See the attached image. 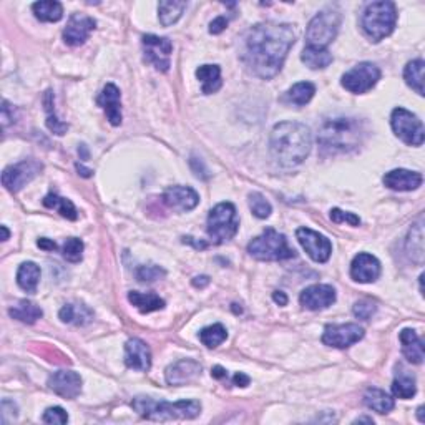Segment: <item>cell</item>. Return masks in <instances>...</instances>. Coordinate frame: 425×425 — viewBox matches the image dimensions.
Masks as SVG:
<instances>
[{"label": "cell", "instance_id": "8", "mask_svg": "<svg viewBox=\"0 0 425 425\" xmlns=\"http://www.w3.org/2000/svg\"><path fill=\"white\" fill-rule=\"evenodd\" d=\"M341 27V14L337 10L325 9L321 10L309 22L306 30V41L309 47L317 49H328V45L336 38Z\"/></svg>", "mask_w": 425, "mask_h": 425}, {"label": "cell", "instance_id": "3", "mask_svg": "<svg viewBox=\"0 0 425 425\" xmlns=\"http://www.w3.org/2000/svg\"><path fill=\"white\" fill-rule=\"evenodd\" d=\"M365 126L359 118L336 117L328 118L319 126L317 143L325 154L351 153L363 145Z\"/></svg>", "mask_w": 425, "mask_h": 425}, {"label": "cell", "instance_id": "15", "mask_svg": "<svg viewBox=\"0 0 425 425\" xmlns=\"http://www.w3.org/2000/svg\"><path fill=\"white\" fill-rule=\"evenodd\" d=\"M299 301L309 311H323L336 303V289L329 284H312L301 292Z\"/></svg>", "mask_w": 425, "mask_h": 425}, {"label": "cell", "instance_id": "9", "mask_svg": "<svg viewBox=\"0 0 425 425\" xmlns=\"http://www.w3.org/2000/svg\"><path fill=\"white\" fill-rule=\"evenodd\" d=\"M391 126L394 130L395 137L400 138L405 145L411 146H422L425 140L424 123L419 120V117L409 110L395 108L391 115Z\"/></svg>", "mask_w": 425, "mask_h": 425}, {"label": "cell", "instance_id": "54", "mask_svg": "<svg viewBox=\"0 0 425 425\" xmlns=\"http://www.w3.org/2000/svg\"><path fill=\"white\" fill-rule=\"evenodd\" d=\"M211 376L214 377V379H225V377H226V369L221 367V365H216V367H213Z\"/></svg>", "mask_w": 425, "mask_h": 425}, {"label": "cell", "instance_id": "42", "mask_svg": "<svg viewBox=\"0 0 425 425\" xmlns=\"http://www.w3.org/2000/svg\"><path fill=\"white\" fill-rule=\"evenodd\" d=\"M83 256V243L78 238H69L63 244V257L69 263H80Z\"/></svg>", "mask_w": 425, "mask_h": 425}, {"label": "cell", "instance_id": "53", "mask_svg": "<svg viewBox=\"0 0 425 425\" xmlns=\"http://www.w3.org/2000/svg\"><path fill=\"white\" fill-rule=\"evenodd\" d=\"M193 284L196 286V288H205V286L209 284V277L208 276H198L193 279Z\"/></svg>", "mask_w": 425, "mask_h": 425}, {"label": "cell", "instance_id": "1", "mask_svg": "<svg viewBox=\"0 0 425 425\" xmlns=\"http://www.w3.org/2000/svg\"><path fill=\"white\" fill-rule=\"evenodd\" d=\"M294 42L296 34L289 23H257L246 34L243 60L256 77L269 80L283 69Z\"/></svg>", "mask_w": 425, "mask_h": 425}, {"label": "cell", "instance_id": "20", "mask_svg": "<svg viewBox=\"0 0 425 425\" xmlns=\"http://www.w3.org/2000/svg\"><path fill=\"white\" fill-rule=\"evenodd\" d=\"M125 364L133 371L148 372L152 367V352L146 343L133 337L125 344Z\"/></svg>", "mask_w": 425, "mask_h": 425}, {"label": "cell", "instance_id": "60", "mask_svg": "<svg viewBox=\"0 0 425 425\" xmlns=\"http://www.w3.org/2000/svg\"><path fill=\"white\" fill-rule=\"evenodd\" d=\"M417 415H419V420H420V422H424V420H425V419H424V407H419V409H417Z\"/></svg>", "mask_w": 425, "mask_h": 425}, {"label": "cell", "instance_id": "52", "mask_svg": "<svg viewBox=\"0 0 425 425\" xmlns=\"http://www.w3.org/2000/svg\"><path fill=\"white\" fill-rule=\"evenodd\" d=\"M273 299H274V303L279 304V306L288 304V296H286L283 291H276V292H274L273 294Z\"/></svg>", "mask_w": 425, "mask_h": 425}, {"label": "cell", "instance_id": "33", "mask_svg": "<svg viewBox=\"0 0 425 425\" xmlns=\"http://www.w3.org/2000/svg\"><path fill=\"white\" fill-rule=\"evenodd\" d=\"M9 314H10V317L21 321V323L35 324L43 316V311L38 308L37 304L30 303V301H27V299H22V301H19L15 306H12V308L9 309Z\"/></svg>", "mask_w": 425, "mask_h": 425}, {"label": "cell", "instance_id": "26", "mask_svg": "<svg viewBox=\"0 0 425 425\" xmlns=\"http://www.w3.org/2000/svg\"><path fill=\"white\" fill-rule=\"evenodd\" d=\"M58 316H60L62 323L65 324L85 325L91 323V319H93V311H91L89 306L82 303H70L63 306Z\"/></svg>", "mask_w": 425, "mask_h": 425}, {"label": "cell", "instance_id": "4", "mask_svg": "<svg viewBox=\"0 0 425 425\" xmlns=\"http://www.w3.org/2000/svg\"><path fill=\"white\" fill-rule=\"evenodd\" d=\"M132 407L143 419L157 420V422H166V420L176 419H194L201 412V404L198 400L168 402V400H154L152 397L146 395L135 397L132 400Z\"/></svg>", "mask_w": 425, "mask_h": 425}, {"label": "cell", "instance_id": "25", "mask_svg": "<svg viewBox=\"0 0 425 425\" xmlns=\"http://www.w3.org/2000/svg\"><path fill=\"white\" fill-rule=\"evenodd\" d=\"M392 392L399 399H412L417 394L415 376L404 365H399L395 371L394 382H392Z\"/></svg>", "mask_w": 425, "mask_h": 425}, {"label": "cell", "instance_id": "2", "mask_svg": "<svg viewBox=\"0 0 425 425\" xmlns=\"http://www.w3.org/2000/svg\"><path fill=\"white\" fill-rule=\"evenodd\" d=\"M311 130L297 122L277 123L269 138V150L273 158L284 168L301 165L311 153Z\"/></svg>", "mask_w": 425, "mask_h": 425}, {"label": "cell", "instance_id": "28", "mask_svg": "<svg viewBox=\"0 0 425 425\" xmlns=\"http://www.w3.org/2000/svg\"><path fill=\"white\" fill-rule=\"evenodd\" d=\"M196 77L201 82L203 93L205 95L214 93L223 85V82H221V69L218 65H201L196 70Z\"/></svg>", "mask_w": 425, "mask_h": 425}, {"label": "cell", "instance_id": "58", "mask_svg": "<svg viewBox=\"0 0 425 425\" xmlns=\"http://www.w3.org/2000/svg\"><path fill=\"white\" fill-rule=\"evenodd\" d=\"M0 229H2V241L9 240L10 233H9V229H7V226H0Z\"/></svg>", "mask_w": 425, "mask_h": 425}, {"label": "cell", "instance_id": "48", "mask_svg": "<svg viewBox=\"0 0 425 425\" xmlns=\"http://www.w3.org/2000/svg\"><path fill=\"white\" fill-rule=\"evenodd\" d=\"M226 27H228V19H226V17L214 19V21L209 23V34H213V35L221 34V32H223Z\"/></svg>", "mask_w": 425, "mask_h": 425}, {"label": "cell", "instance_id": "34", "mask_svg": "<svg viewBox=\"0 0 425 425\" xmlns=\"http://www.w3.org/2000/svg\"><path fill=\"white\" fill-rule=\"evenodd\" d=\"M314 93H316V87L311 82H299L286 91L283 100L291 105L304 106L312 100Z\"/></svg>", "mask_w": 425, "mask_h": 425}, {"label": "cell", "instance_id": "14", "mask_svg": "<svg viewBox=\"0 0 425 425\" xmlns=\"http://www.w3.org/2000/svg\"><path fill=\"white\" fill-rule=\"evenodd\" d=\"M364 337V329L359 324H329L325 325L323 344L336 349H347Z\"/></svg>", "mask_w": 425, "mask_h": 425}, {"label": "cell", "instance_id": "41", "mask_svg": "<svg viewBox=\"0 0 425 425\" xmlns=\"http://www.w3.org/2000/svg\"><path fill=\"white\" fill-rule=\"evenodd\" d=\"M249 208H251L253 214L260 220H266L271 214L273 208L271 203H269L261 193H251L249 194Z\"/></svg>", "mask_w": 425, "mask_h": 425}, {"label": "cell", "instance_id": "24", "mask_svg": "<svg viewBox=\"0 0 425 425\" xmlns=\"http://www.w3.org/2000/svg\"><path fill=\"white\" fill-rule=\"evenodd\" d=\"M400 344H402V354L405 359L412 364L424 363V341L417 336L414 329H404L399 334Z\"/></svg>", "mask_w": 425, "mask_h": 425}, {"label": "cell", "instance_id": "59", "mask_svg": "<svg viewBox=\"0 0 425 425\" xmlns=\"http://www.w3.org/2000/svg\"><path fill=\"white\" fill-rule=\"evenodd\" d=\"M356 424H359V422H367V424H374V420L371 419V417H359V419H356L354 420Z\"/></svg>", "mask_w": 425, "mask_h": 425}, {"label": "cell", "instance_id": "7", "mask_svg": "<svg viewBox=\"0 0 425 425\" xmlns=\"http://www.w3.org/2000/svg\"><path fill=\"white\" fill-rule=\"evenodd\" d=\"M208 236L211 238L214 244H223L226 241L233 240L240 229V220H238L236 208L233 203H220L208 214Z\"/></svg>", "mask_w": 425, "mask_h": 425}, {"label": "cell", "instance_id": "11", "mask_svg": "<svg viewBox=\"0 0 425 425\" xmlns=\"http://www.w3.org/2000/svg\"><path fill=\"white\" fill-rule=\"evenodd\" d=\"M143 50H145L146 62H150L158 71H168L172 67L173 43L170 38L158 37V35H143Z\"/></svg>", "mask_w": 425, "mask_h": 425}, {"label": "cell", "instance_id": "44", "mask_svg": "<svg viewBox=\"0 0 425 425\" xmlns=\"http://www.w3.org/2000/svg\"><path fill=\"white\" fill-rule=\"evenodd\" d=\"M376 311H377V304L371 299L357 301V303L354 304V308H352L354 316L360 321H369L372 316H374Z\"/></svg>", "mask_w": 425, "mask_h": 425}, {"label": "cell", "instance_id": "5", "mask_svg": "<svg viewBox=\"0 0 425 425\" xmlns=\"http://www.w3.org/2000/svg\"><path fill=\"white\" fill-rule=\"evenodd\" d=\"M397 23V9L394 2L380 0L365 7L360 19V27L371 42L379 43L392 34Z\"/></svg>", "mask_w": 425, "mask_h": 425}, {"label": "cell", "instance_id": "43", "mask_svg": "<svg viewBox=\"0 0 425 425\" xmlns=\"http://www.w3.org/2000/svg\"><path fill=\"white\" fill-rule=\"evenodd\" d=\"M166 276V271L160 266H140L137 269V279L140 283H154V281L161 279V277Z\"/></svg>", "mask_w": 425, "mask_h": 425}, {"label": "cell", "instance_id": "21", "mask_svg": "<svg viewBox=\"0 0 425 425\" xmlns=\"http://www.w3.org/2000/svg\"><path fill=\"white\" fill-rule=\"evenodd\" d=\"M201 374V364L193 359L178 360L168 365L165 371V379L170 385H186Z\"/></svg>", "mask_w": 425, "mask_h": 425}, {"label": "cell", "instance_id": "35", "mask_svg": "<svg viewBox=\"0 0 425 425\" xmlns=\"http://www.w3.org/2000/svg\"><path fill=\"white\" fill-rule=\"evenodd\" d=\"M424 69L425 63L422 58L409 62L404 69V80L415 91L417 95L424 97Z\"/></svg>", "mask_w": 425, "mask_h": 425}, {"label": "cell", "instance_id": "46", "mask_svg": "<svg viewBox=\"0 0 425 425\" xmlns=\"http://www.w3.org/2000/svg\"><path fill=\"white\" fill-rule=\"evenodd\" d=\"M331 220L334 221V223H349L351 226H359L360 225V218L357 216L354 213H349V211H343V209L334 208L331 209Z\"/></svg>", "mask_w": 425, "mask_h": 425}, {"label": "cell", "instance_id": "30", "mask_svg": "<svg viewBox=\"0 0 425 425\" xmlns=\"http://www.w3.org/2000/svg\"><path fill=\"white\" fill-rule=\"evenodd\" d=\"M128 301L143 314L160 311V309L165 308V301H163L160 296H157L154 292L145 294V292H138V291H130Z\"/></svg>", "mask_w": 425, "mask_h": 425}, {"label": "cell", "instance_id": "51", "mask_svg": "<svg viewBox=\"0 0 425 425\" xmlns=\"http://www.w3.org/2000/svg\"><path fill=\"white\" fill-rule=\"evenodd\" d=\"M38 248L45 249V251H55L57 249V244H55V241L49 240V238H41V240L37 241Z\"/></svg>", "mask_w": 425, "mask_h": 425}, {"label": "cell", "instance_id": "39", "mask_svg": "<svg viewBox=\"0 0 425 425\" xmlns=\"http://www.w3.org/2000/svg\"><path fill=\"white\" fill-rule=\"evenodd\" d=\"M43 105H45V112H47V128H49L51 133L58 135V137H62V135H65L67 132H69V125H67L65 122L58 120L57 115H55L54 93H51L50 90L45 93Z\"/></svg>", "mask_w": 425, "mask_h": 425}, {"label": "cell", "instance_id": "55", "mask_svg": "<svg viewBox=\"0 0 425 425\" xmlns=\"http://www.w3.org/2000/svg\"><path fill=\"white\" fill-rule=\"evenodd\" d=\"M75 168H77V172L80 173L83 178H90V176H91V173H93V172H91V170L85 168V166H82L80 163H77V165H75Z\"/></svg>", "mask_w": 425, "mask_h": 425}, {"label": "cell", "instance_id": "47", "mask_svg": "<svg viewBox=\"0 0 425 425\" xmlns=\"http://www.w3.org/2000/svg\"><path fill=\"white\" fill-rule=\"evenodd\" d=\"M17 419V405L12 400H3L2 402V424L14 422Z\"/></svg>", "mask_w": 425, "mask_h": 425}, {"label": "cell", "instance_id": "40", "mask_svg": "<svg viewBox=\"0 0 425 425\" xmlns=\"http://www.w3.org/2000/svg\"><path fill=\"white\" fill-rule=\"evenodd\" d=\"M226 337H228V331H226L223 324L208 325V328L201 329L200 332V341L203 343V345H206V347L209 349H214L220 344H223Z\"/></svg>", "mask_w": 425, "mask_h": 425}, {"label": "cell", "instance_id": "49", "mask_svg": "<svg viewBox=\"0 0 425 425\" xmlns=\"http://www.w3.org/2000/svg\"><path fill=\"white\" fill-rule=\"evenodd\" d=\"M14 120V108H10L9 102L3 100L2 102V123L3 126L9 125V122Z\"/></svg>", "mask_w": 425, "mask_h": 425}, {"label": "cell", "instance_id": "56", "mask_svg": "<svg viewBox=\"0 0 425 425\" xmlns=\"http://www.w3.org/2000/svg\"><path fill=\"white\" fill-rule=\"evenodd\" d=\"M183 240H185V243H192L194 248H198V249L206 248V243H196V241H193V238H183Z\"/></svg>", "mask_w": 425, "mask_h": 425}, {"label": "cell", "instance_id": "13", "mask_svg": "<svg viewBox=\"0 0 425 425\" xmlns=\"http://www.w3.org/2000/svg\"><path fill=\"white\" fill-rule=\"evenodd\" d=\"M296 238L312 261H316V263H328L332 254V244L324 234L312 231L309 228H299L296 231Z\"/></svg>", "mask_w": 425, "mask_h": 425}, {"label": "cell", "instance_id": "27", "mask_svg": "<svg viewBox=\"0 0 425 425\" xmlns=\"http://www.w3.org/2000/svg\"><path fill=\"white\" fill-rule=\"evenodd\" d=\"M364 404L367 405L371 411L377 412V414H389L394 409V399L387 394V392L380 391V389L371 387L365 391L364 394Z\"/></svg>", "mask_w": 425, "mask_h": 425}, {"label": "cell", "instance_id": "29", "mask_svg": "<svg viewBox=\"0 0 425 425\" xmlns=\"http://www.w3.org/2000/svg\"><path fill=\"white\" fill-rule=\"evenodd\" d=\"M301 60L311 70H324L332 63V54L328 49H317V47H304L301 54Z\"/></svg>", "mask_w": 425, "mask_h": 425}, {"label": "cell", "instance_id": "32", "mask_svg": "<svg viewBox=\"0 0 425 425\" xmlns=\"http://www.w3.org/2000/svg\"><path fill=\"white\" fill-rule=\"evenodd\" d=\"M188 3L176 2V0H163L158 3V19L163 27H170L181 19L183 12L186 10Z\"/></svg>", "mask_w": 425, "mask_h": 425}, {"label": "cell", "instance_id": "6", "mask_svg": "<svg viewBox=\"0 0 425 425\" xmlns=\"http://www.w3.org/2000/svg\"><path fill=\"white\" fill-rule=\"evenodd\" d=\"M248 253L260 261H283L296 256V251L289 248L284 234L268 228L263 234L256 236L248 244Z\"/></svg>", "mask_w": 425, "mask_h": 425}, {"label": "cell", "instance_id": "57", "mask_svg": "<svg viewBox=\"0 0 425 425\" xmlns=\"http://www.w3.org/2000/svg\"><path fill=\"white\" fill-rule=\"evenodd\" d=\"M78 153L82 154V160H89V150H87L85 145H80V148H78Z\"/></svg>", "mask_w": 425, "mask_h": 425}, {"label": "cell", "instance_id": "19", "mask_svg": "<svg viewBox=\"0 0 425 425\" xmlns=\"http://www.w3.org/2000/svg\"><path fill=\"white\" fill-rule=\"evenodd\" d=\"M163 201L172 209L180 213L192 211L200 205V194L189 186H170L163 193Z\"/></svg>", "mask_w": 425, "mask_h": 425}, {"label": "cell", "instance_id": "10", "mask_svg": "<svg viewBox=\"0 0 425 425\" xmlns=\"http://www.w3.org/2000/svg\"><path fill=\"white\" fill-rule=\"evenodd\" d=\"M379 80V67L374 65L372 62H360L349 71H345L343 75V80H341V85L347 91H351V93L360 95L374 89Z\"/></svg>", "mask_w": 425, "mask_h": 425}, {"label": "cell", "instance_id": "12", "mask_svg": "<svg viewBox=\"0 0 425 425\" xmlns=\"http://www.w3.org/2000/svg\"><path fill=\"white\" fill-rule=\"evenodd\" d=\"M42 163L37 160H23L17 165H10L3 170L2 173V185L12 193L21 192L25 185L34 180L38 173L42 172Z\"/></svg>", "mask_w": 425, "mask_h": 425}, {"label": "cell", "instance_id": "31", "mask_svg": "<svg viewBox=\"0 0 425 425\" xmlns=\"http://www.w3.org/2000/svg\"><path fill=\"white\" fill-rule=\"evenodd\" d=\"M38 281H41V268L32 261H25L21 264L17 271V284L21 286L25 292L34 294L37 291Z\"/></svg>", "mask_w": 425, "mask_h": 425}, {"label": "cell", "instance_id": "50", "mask_svg": "<svg viewBox=\"0 0 425 425\" xmlns=\"http://www.w3.org/2000/svg\"><path fill=\"white\" fill-rule=\"evenodd\" d=\"M233 382L234 385H238V387H248L249 382H251V379H249L246 374H243V372H238V374L233 377Z\"/></svg>", "mask_w": 425, "mask_h": 425}, {"label": "cell", "instance_id": "45", "mask_svg": "<svg viewBox=\"0 0 425 425\" xmlns=\"http://www.w3.org/2000/svg\"><path fill=\"white\" fill-rule=\"evenodd\" d=\"M42 420L45 424L63 425V424L69 422V414H67V412L63 411L62 407H49L45 411V414H43Z\"/></svg>", "mask_w": 425, "mask_h": 425}, {"label": "cell", "instance_id": "38", "mask_svg": "<svg viewBox=\"0 0 425 425\" xmlns=\"http://www.w3.org/2000/svg\"><path fill=\"white\" fill-rule=\"evenodd\" d=\"M43 206H47V208L50 209H57L63 218H67V220L70 221H75L78 218L77 208L73 206V203L67 200V198L58 196V194L55 193L47 194V196L43 198Z\"/></svg>", "mask_w": 425, "mask_h": 425}, {"label": "cell", "instance_id": "18", "mask_svg": "<svg viewBox=\"0 0 425 425\" xmlns=\"http://www.w3.org/2000/svg\"><path fill=\"white\" fill-rule=\"evenodd\" d=\"M95 25H97V22L89 17V15L73 14L70 17L69 23H67L65 30H63V41H65V43H69L70 47L83 45V43L89 41Z\"/></svg>", "mask_w": 425, "mask_h": 425}, {"label": "cell", "instance_id": "17", "mask_svg": "<svg viewBox=\"0 0 425 425\" xmlns=\"http://www.w3.org/2000/svg\"><path fill=\"white\" fill-rule=\"evenodd\" d=\"M380 271H382V268H380L379 260H377L376 256H372V254L359 253L354 260H352L351 277L356 283H376V281L379 279Z\"/></svg>", "mask_w": 425, "mask_h": 425}, {"label": "cell", "instance_id": "36", "mask_svg": "<svg viewBox=\"0 0 425 425\" xmlns=\"http://www.w3.org/2000/svg\"><path fill=\"white\" fill-rule=\"evenodd\" d=\"M35 17L41 22H58L63 17V7L55 0H41L32 5Z\"/></svg>", "mask_w": 425, "mask_h": 425}, {"label": "cell", "instance_id": "16", "mask_svg": "<svg viewBox=\"0 0 425 425\" xmlns=\"http://www.w3.org/2000/svg\"><path fill=\"white\" fill-rule=\"evenodd\" d=\"M49 387L63 399H77L82 392V377L73 371H58L49 377Z\"/></svg>", "mask_w": 425, "mask_h": 425}, {"label": "cell", "instance_id": "22", "mask_svg": "<svg viewBox=\"0 0 425 425\" xmlns=\"http://www.w3.org/2000/svg\"><path fill=\"white\" fill-rule=\"evenodd\" d=\"M98 105L102 106L103 112L106 113V118L113 126L122 125V95L117 85L106 83L103 87L100 97H98Z\"/></svg>", "mask_w": 425, "mask_h": 425}, {"label": "cell", "instance_id": "23", "mask_svg": "<svg viewBox=\"0 0 425 425\" xmlns=\"http://www.w3.org/2000/svg\"><path fill=\"white\" fill-rule=\"evenodd\" d=\"M382 181L389 189H394V192H414L419 186H422L424 178L417 172L399 168L385 173Z\"/></svg>", "mask_w": 425, "mask_h": 425}, {"label": "cell", "instance_id": "37", "mask_svg": "<svg viewBox=\"0 0 425 425\" xmlns=\"http://www.w3.org/2000/svg\"><path fill=\"white\" fill-rule=\"evenodd\" d=\"M407 251L411 254L412 261L422 264L424 263V229L422 221L412 226L407 240Z\"/></svg>", "mask_w": 425, "mask_h": 425}]
</instances>
